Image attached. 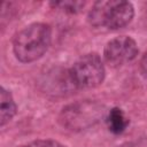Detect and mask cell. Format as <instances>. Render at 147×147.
I'll use <instances>...</instances> for the list:
<instances>
[{
	"mask_svg": "<svg viewBox=\"0 0 147 147\" xmlns=\"http://www.w3.org/2000/svg\"><path fill=\"white\" fill-rule=\"evenodd\" d=\"M54 7H59L69 13H77L82 7H84V2L82 1H61L52 3Z\"/></svg>",
	"mask_w": 147,
	"mask_h": 147,
	"instance_id": "obj_10",
	"label": "cell"
},
{
	"mask_svg": "<svg viewBox=\"0 0 147 147\" xmlns=\"http://www.w3.org/2000/svg\"><path fill=\"white\" fill-rule=\"evenodd\" d=\"M107 124H108V129L113 133L121 134L125 131L126 126L129 125V119L125 117V115L121 108L115 107L108 111Z\"/></svg>",
	"mask_w": 147,
	"mask_h": 147,
	"instance_id": "obj_8",
	"label": "cell"
},
{
	"mask_svg": "<svg viewBox=\"0 0 147 147\" xmlns=\"http://www.w3.org/2000/svg\"><path fill=\"white\" fill-rule=\"evenodd\" d=\"M17 147H65L64 145L60 144L59 141L55 140H49V139H38L33 140L23 145H20Z\"/></svg>",
	"mask_w": 147,
	"mask_h": 147,
	"instance_id": "obj_9",
	"label": "cell"
},
{
	"mask_svg": "<svg viewBox=\"0 0 147 147\" xmlns=\"http://www.w3.org/2000/svg\"><path fill=\"white\" fill-rule=\"evenodd\" d=\"M75 88H93L105 79V67L100 56L95 53L82 56L69 69Z\"/></svg>",
	"mask_w": 147,
	"mask_h": 147,
	"instance_id": "obj_4",
	"label": "cell"
},
{
	"mask_svg": "<svg viewBox=\"0 0 147 147\" xmlns=\"http://www.w3.org/2000/svg\"><path fill=\"white\" fill-rule=\"evenodd\" d=\"M44 85L46 90L53 94H64L65 92L76 90L71 82L69 70H65V69L64 70L55 69L48 72L47 78L44 82Z\"/></svg>",
	"mask_w": 147,
	"mask_h": 147,
	"instance_id": "obj_6",
	"label": "cell"
},
{
	"mask_svg": "<svg viewBox=\"0 0 147 147\" xmlns=\"http://www.w3.org/2000/svg\"><path fill=\"white\" fill-rule=\"evenodd\" d=\"M134 9L131 2L122 0H105L93 5L88 21L95 28L117 30L126 26L133 18Z\"/></svg>",
	"mask_w": 147,
	"mask_h": 147,
	"instance_id": "obj_2",
	"label": "cell"
},
{
	"mask_svg": "<svg viewBox=\"0 0 147 147\" xmlns=\"http://www.w3.org/2000/svg\"><path fill=\"white\" fill-rule=\"evenodd\" d=\"M51 26L45 23H33L15 36L13 51L18 61L23 63L33 62L46 53L51 45Z\"/></svg>",
	"mask_w": 147,
	"mask_h": 147,
	"instance_id": "obj_1",
	"label": "cell"
},
{
	"mask_svg": "<svg viewBox=\"0 0 147 147\" xmlns=\"http://www.w3.org/2000/svg\"><path fill=\"white\" fill-rule=\"evenodd\" d=\"M118 147H147V137H142V138H138L131 141H126L122 145H119Z\"/></svg>",
	"mask_w": 147,
	"mask_h": 147,
	"instance_id": "obj_11",
	"label": "cell"
},
{
	"mask_svg": "<svg viewBox=\"0 0 147 147\" xmlns=\"http://www.w3.org/2000/svg\"><path fill=\"white\" fill-rule=\"evenodd\" d=\"M1 101H0V124L3 126L6 123H8L14 115L16 114V105L15 101L10 94L9 91H7L5 87H1Z\"/></svg>",
	"mask_w": 147,
	"mask_h": 147,
	"instance_id": "obj_7",
	"label": "cell"
},
{
	"mask_svg": "<svg viewBox=\"0 0 147 147\" xmlns=\"http://www.w3.org/2000/svg\"><path fill=\"white\" fill-rule=\"evenodd\" d=\"M140 69H141L142 76L147 79V53H145V55L142 56V59L140 61Z\"/></svg>",
	"mask_w": 147,
	"mask_h": 147,
	"instance_id": "obj_12",
	"label": "cell"
},
{
	"mask_svg": "<svg viewBox=\"0 0 147 147\" xmlns=\"http://www.w3.org/2000/svg\"><path fill=\"white\" fill-rule=\"evenodd\" d=\"M137 54V42L127 36H121L111 39L107 42L103 51L106 62L113 67H119L132 61Z\"/></svg>",
	"mask_w": 147,
	"mask_h": 147,
	"instance_id": "obj_5",
	"label": "cell"
},
{
	"mask_svg": "<svg viewBox=\"0 0 147 147\" xmlns=\"http://www.w3.org/2000/svg\"><path fill=\"white\" fill-rule=\"evenodd\" d=\"M105 115V107L96 101H78L62 109L59 122L71 131H83L96 124Z\"/></svg>",
	"mask_w": 147,
	"mask_h": 147,
	"instance_id": "obj_3",
	"label": "cell"
}]
</instances>
